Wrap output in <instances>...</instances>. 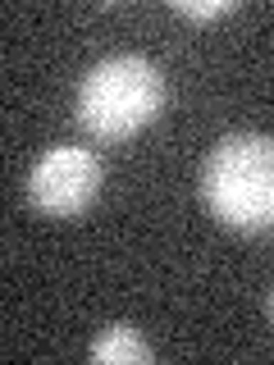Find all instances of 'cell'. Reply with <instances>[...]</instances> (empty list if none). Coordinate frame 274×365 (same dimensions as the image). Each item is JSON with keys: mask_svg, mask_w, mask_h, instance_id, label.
<instances>
[{"mask_svg": "<svg viewBox=\"0 0 274 365\" xmlns=\"http://www.w3.org/2000/svg\"><path fill=\"white\" fill-rule=\"evenodd\" d=\"M178 14L183 19H197V23H206V19H220V14H228V9H233V0H201V5H197V0H178Z\"/></svg>", "mask_w": 274, "mask_h": 365, "instance_id": "cell-5", "label": "cell"}, {"mask_svg": "<svg viewBox=\"0 0 274 365\" xmlns=\"http://www.w3.org/2000/svg\"><path fill=\"white\" fill-rule=\"evenodd\" d=\"M101 178H106V169H101V160L91 155L87 146H55V151H46L37 160V169H32L28 197L41 215L68 220V215L87 210V205L96 201Z\"/></svg>", "mask_w": 274, "mask_h": 365, "instance_id": "cell-3", "label": "cell"}, {"mask_svg": "<svg viewBox=\"0 0 274 365\" xmlns=\"http://www.w3.org/2000/svg\"><path fill=\"white\" fill-rule=\"evenodd\" d=\"M165 110V73L146 55H110L78 87V123L91 137H133Z\"/></svg>", "mask_w": 274, "mask_h": 365, "instance_id": "cell-2", "label": "cell"}, {"mask_svg": "<svg viewBox=\"0 0 274 365\" xmlns=\"http://www.w3.org/2000/svg\"><path fill=\"white\" fill-rule=\"evenodd\" d=\"M91 361H101V365H110V361H119V365H146V361H151V347L142 342V334H137L133 324H110L106 334L91 342Z\"/></svg>", "mask_w": 274, "mask_h": 365, "instance_id": "cell-4", "label": "cell"}, {"mask_svg": "<svg viewBox=\"0 0 274 365\" xmlns=\"http://www.w3.org/2000/svg\"><path fill=\"white\" fill-rule=\"evenodd\" d=\"M201 197L224 228L270 233L274 228V137L228 133L201 165Z\"/></svg>", "mask_w": 274, "mask_h": 365, "instance_id": "cell-1", "label": "cell"}, {"mask_svg": "<svg viewBox=\"0 0 274 365\" xmlns=\"http://www.w3.org/2000/svg\"><path fill=\"white\" fill-rule=\"evenodd\" d=\"M265 311H270V324H274V288H270V302H265Z\"/></svg>", "mask_w": 274, "mask_h": 365, "instance_id": "cell-6", "label": "cell"}]
</instances>
